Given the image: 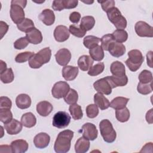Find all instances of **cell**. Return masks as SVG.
I'll return each instance as SVG.
<instances>
[{"label":"cell","instance_id":"cell-46","mask_svg":"<svg viewBox=\"0 0 153 153\" xmlns=\"http://www.w3.org/2000/svg\"><path fill=\"white\" fill-rule=\"evenodd\" d=\"M86 114L87 116L90 118H93L97 116L99 114V109L95 104L88 105L86 107Z\"/></svg>","mask_w":153,"mask_h":153},{"label":"cell","instance_id":"cell-36","mask_svg":"<svg viewBox=\"0 0 153 153\" xmlns=\"http://www.w3.org/2000/svg\"><path fill=\"white\" fill-rule=\"evenodd\" d=\"M113 38L115 42L122 43L127 41L128 33L124 29H117L112 33Z\"/></svg>","mask_w":153,"mask_h":153},{"label":"cell","instance_id":"cell-56","mask_svg":"<svg viewBox=\"0 0 153 153\" xmlns=\"http://www.w3.org/2000/svg\"><path fill=\"white\" fill-rule=\"evenodd\" d=\"M152 51H149L146 54V59H147V64L150 68H152Z\"/></svg>","mask_w":153,"mask_h":153},{"label":"cell","instance_id":"cell-38","mask_svg":"<svg viewBox=\"0 0 153 153\" xmlns=\"http://www.w3.org/2000/svg\"><path fill=\"white\" fill-rule=\"evenodd\" d=\"M65 102L69 105H73L77 102L78 99V95L76 91L74 89L70 88L68 93L63 97Z\"/></svg>","mask_w":153,"mask_h":153},{"label":"cell","instance_id":"cell-26","mask_svg":"<svg viewBox=\"0 0 153 153\" xmlns=\"http://www.w3.org/2000/svg\"><path fill=\"white\" fill-rule=\"evenodd\" d=\"M94 60L88 55H82L78 60V65L79 69L83 71H87L92 66Z\"/></svg>","mask_w":153,"mask_h":153},{"label":"cell","instance_id":"cell-9","mask_svg":"<svg viewBox=\"0 0 153 153\" xmlns=\"http://www.w3.org/2000/svg\"><path fill=\"white\" fill-rule=\"evenodd\" d=\"M10 17L12 21L18 25L25 19V11L22 7L17 4H11Z\"/></svg>","mask_w":153,"mask_h":153},{"label":"cell","instance_id":"cell-22","mask_svg":"<svg viewBox=\"0 0 153 153\" xmlns=\"http://www.w3.org/2000/svg\"><path fill=\"white\" fill-rule=\"evenodd\" d=\"M11 147L13 152L23 153L28 149V143L25 140L17 139L11 143Z\"/></svg>","mask_w":153,"mask_h":153},{"label":"cell","instance_id":"cell-43","mask_svg":"<svg viewBox=\"0 0 153 153\" xmlns=\"http://www.w3.org/2000/svg\"><path fill=\"white\" fill-rule=\"evenodd\" d=\"M101 47L103 50L108 51L109 45L115 41L112 34H106L103 35L101 39Z\"/></svg>","mask_w":153,"mask_h":153},{"label":"cell","instance_id":"cell-51","mask_svg":"<svg viewBox=\"0 0 153 153\" xmlns=\"http://www.w3.org/2000/svg\"><path fill=\"white\" fill-rule=\"evenodd\" d=\"M52 8L55 11H62L63 9H65L62 0H60V1L54 0L53 2Z\"/></svg>","mask_w":153,"mask_h":153},{"label":"cell","instance_id":"cell-3","mask_svg":"<svg viewBox=\"0 0 153 153\" xmlns=\"http://www.w3.org/2000/svg\"><path fill=\"white\" fill-rule=\"evenodd\" d=\"M128 59L126 60V64L132 72H136L142 64L144 57L139 50H131L128 53Z\"/></svg>","mask_w":153,"mask_h":153},{"label":"cell","instance_id":"cell-25","mask_svg":"<svg viewBox=\"0 0 153 153\" xmlns=\"http://www.w3.org/2000/svg\"><path fill=\"white\" fill-rule=\"evenodd\" d=\"M89 148V140L84 137H79L75 145V151L76 153H85L88 151Z\"/></svg>","mask_w":153,"mask_h":153},{"label":"cell","instance_id":"cell-57","mask_svg":"<svg viewBox=\"0 0 153 153\" xmlns=\"http://www.w3.org/2000/svg\"><path fill=\"white\" fill-rule=\"evenodd\" d=\"M0 148H1L0 151H1V152H13L12 149H11V145H10V146L6 145H1Z\"/></svg>","mask_w":153,"mask_h":153},{"label":"cell","instance_id":"cell-39","mask_svg":"<svg viewBox=\"0 0 153 153\" xmlns=\"http://www.w3.org/2000/svg\"><path fill=\"white\" fill-rule=\"evenodd\" d=\"M69 32L78 38H82L83 37L85 33H86V30L83 29L80 25H72L69 26Z\"/></svg>","mask_w":153,"mask_h":153},{"label":"cell","instance_id":"cell-45","mask_svg":"<svg viewBox=\"0 0 153 153\" xmlns=\"http://www.w3.org/2000/svg\"><path fill=\"white\" fill-rule=\"evenodd\" d=\"M33 52L25 51L18 54L15 58V60L17 63H24L30 59V58L34 54Z\"/></svg>","mask_w":153,"mask_h":153},{"label":"cell","instance_id":"cell-10","mask_svg":"<svg viewBox=\"0 0 153 153\" xmlns=\"http://www.w3.org/2000/svg\"><path fill=\"white\" fill-rule=\"evenodd\" d=\"M81 131L83 137L89 140H94L97 138L98 134L96 126L90 123L84 124L81 127Z\"/></svg>","mask_w":153,"mask_h":153},{"label":"cell","instance_id":"cell-15","mask_svg":"<svg viewBox=\"0 0 153 153\" xmlns=\"http://www.w3.org/2000/svg\"><path fill=\"white\" fill-rule=\"evenodd\" d=\"M22 124L16 119H13L8 123L5 124L4 128L7 133L10 135L17 134L22 130Z\"/></svg>","mask_w":153,"mask_h":153},{"label":"cell","instance_id":"cell-19","mask_svg":"<svg viewBox=\"0 0 153 153\" xmlns=\"http://www.w3.org/2000/svg\"><path fill=\"white\" fill-rule=\"evenodd\" d=\"M39 20L45 25L51 26L55 21L54 12L50 9L44 10L38 16Z\"/></svg>","mask_w":153,"mask_h":153},{"label":"cell","instance_id":"cell-2","mask_svg":"<svg viewBox=\"0 0 153 153\" xmlns=\"http://www.w3.org/2000/svg\"><path fill=\"white\" fill-rule=\"evenodd\" d=\"M51 56V50L49 47L44 48L34 54L28 60L29 65L31 68L38 69L44 64L48 63Z\"/></svg>","mask_w":153,"mask_h":153},{"label":"cell","instance_id":"cell-1","mask_svg":"<svg viewBox=\"0 0 153 153\" xmlns=\"http://www.w3.org/2000/svg\"><path fill=\"white\" fill-rule=\"evenodd\" d=\"M74 136V131L65 130L60 132L55 141L54 149L57 153H66L71 148V140Z\"/></svg>","mask_w":153,"mask_h":153},{"label":"cell","instance_id":"cell-16","mask_svg":"<svg viewBox=\"0 0 153 153\" xmlns=\"http://www.w3.org/2000/svg\"><path fill=\"white\" fill-rule=\"evenodd\" d=\"M108 51L112 56L120 57L125 53L126 47L123 44L114 41L109 45Z\"/></svg>","mask_w":153,"mask_h":153},{"label":"cell","instance_id":"cell-18","mask_svg":"<svg viewBox=\"0 0 153 153\" xmlns=\"http://www.w3.org/2000/svg\"><path fill=\"white\" fill-rule=\"evenodd\" d=\"M109 82L112 88L117 87H122L126 85L128 82V78L127 75L123 76H115L114 75L108 76L105 77Z\"/></svg>","mask_w":153,"mask_h":153},{"label":"cell","instance_id":"cell-5","mask_svg":"<svg viewBox=\"0 0 153 153\" xmlns=\"http://www.w3.org/2000/svg\"><path fill=\"white\" fill-rule=\"evenodd\" d=\"M109 20L114 24L117 29H124L127 26V20L117 7H113L107 12Z\"/></svg>","mask_w":153,"mask_h":153},{"label":"cell","instance_id":"cell-59","mask_svg":"<svg viewBox=\"0 0 153 153\" xmlns=\"http://www.w3.org/2000/svg\"><path fill=\"white\" fill-rule=\"evenodd\" d=\"M152 148V142L147 143L145 146H143L142 150L140 151V152H148V148Z\"/></svg>","mask_w":153,"mask_h":153},{"label":"cell","instance_id":"cell-50","mask_svg":"<svg viewBox=\"0 0 153 153\" xmlns=\"http://www.w3.org/2000/svg\"><path fill=\"white\" fill-rule=\"evenodd\" d=\"M65 8L71 9L75 8L78 4V1L75 0H62Z\"/></svg>","mask_w":153,"mask_h":153},{"label":"cell","instance_id":"cell-58","mask_svg":"<svg viewBox=\"0 0 153 153\" xmlns=\"http://www.w3.org/2000/svg\"><path fill=\"white\" fill-rule=\"evenodd\" d=\"M0 73L2 72L3 71H4L5 70H6L7 68V64L5 63V62H4V61H2V60H0Z\"/></svg>","mask_w":153,"mask_h":153},{"label":"cell","instance_id":"cell-42","mask_svg":"<svg viewBox=\"0 0 153 153\" xmlns=\"http://www.w3.org/2000/svg\"><path fill=\"white\" fill-rule=\"evenodd\" d=\"M140 82L147 84L152 82V72L148 70L142 71L138 76Z\"/></svg>","mask_w":153,"mask_h":153},{"label":"cell","instance_id":"cell-17","mask_svg":"<svg viewBox=\"0 0 153 153\" xmlns=\"http://www.w3.org/2000/svg\"><path fill=\"white\" fill-rule=\"evenodd\" d=\"M26 37L29 42L33 44H38L42 41V33L36 27H33L29 32H26Z\"/></svg>","mask_w":153,"mask_h":153},{"label":"cell","instance_id":"cell-8","mask_svg":"<svg viewBox=\"0 0 153 153\" xmlns=\"http://www.w3.org/2000/svg\"><path fill=\"white\" fill-rule=\"evenodd\" d=\"M135 32L137 35L140 37L153 36V27L145 22L139 21L134 26Z\"/></svg>","mask_w":153,"mask_h":153},{"label":"cell","instance_id":"cell-14","mask_svg":"<svg viewBox=\"0 0 153 153\" xmlns=\"http://www.w3.org/2000/svg\"><path fill=\"white\" fill-rule=\"evenodd\" d=\"M50 141V136L46 133H39L37 134L33 139L35 146L39 149H44L48 146Z\"/></svg>","mask_w":153,"mask_h":153},{"label":"cell","instance_id":"cell-24","mask_svg":"<svg viewBox=\"0 0 153 153\" xmlns=\"http://www.w3.org/2000/svg\"><path fill=\"white\" fill-rule=\"evenodd\" d=\"M16 103L19 109H27L29 108L31 105V99L30 96L26 94H20L17 96Z\"/></svg>","mask_w":153,"mask_h":153},{"label":"cell","instance_id":"cell-13","mask_svg":"<svg viewBox=\"0 0 153 153\" xmlns=\"http://www.w3.org/2000/svg\"><path fill=\"white\" fill-rule=\"evenodd\" d=\"M70 36V32L66 26L59 25L56 27L54 31V37L56 41L62 42L66 41Z\"/></svg>","mask_w":153,"mask_h":153},{"label":"cell","instance_id":"cell-32","mask_svg":"<svg viewBox=\"0 0 153 153\" xmlns=\"http://www.w3.org/2000/svg\"><path fill=\"white\" fill-rule=\"evenodd\" d=\"M69 111L72 115V118L75 120H80L83 116L81 107L76 103L71 105L69 108Z\"/></svg>","mask_w":153,"mask_h":153},{"label":"cell","instance_id":"cell-53","mask_svg":"<svg viewBox=\"0 0 153 153\" xmlns=\"http://www.w3.org/2000/svg\"><path fill=\"white\" fill-rule=\"evenodd\" d=\"M0 26H1V39L3 38V36L5 35L7 32L8 30V25L4 22H0Z\"/></svg>","mask_w":153,"mask_h":153},{"label":"cell","instance_id":"cell-40","mask_svg":"<svg viewBox=\"0 0 153 153\" xmlns=\"http://www.w3.org/2000/svg\"><path fill=\"white\" fill-rule=\"evenodd\" d=\"M13 120V114L8 109H0V121L7 124Z\"/></svg>","mask_w":153,"mask_h":153},{"label":"cell","instance_id":"cell-29","mask_svg":"<svg viewBox=\"0 0 153 153\" xmlns=\"http://www.w3.org/2000/svg\"><path fill=\"white\" fill-rule=\"evenodd\" d=\"M89 54L93 60L100 61L104 57V51L100 45H96V47L90 49Z\"/></svg>","mask_w":153,"mask_h":153},{"label":"cell","instance_id":"cell-12","mask_svg":"<svg viewBox=\"0 0 153 153\" xmlns=\"http://www.w3.org/2000/svg\"><path fill=\"white\" fill-rule=\"evenodd\" d=\"M55 58L59 65L65 66L71 60V53L67 48H61L56 53Z\"/></svg>","mask_w":153,"mask_h":153},{"label":"cell","instance_id":"cell-23","mask_svg":"<svg viewBox=\"0 0 153 153\" xmlns=\"http://www.w3.org/2000/svg\"><path fill=\"white\" fill-rule=\"evenodd\" d=\"M110 71L112 75L115 76H123L126 75V69L124 64L119 61H115L111 63Z\"/></svg>","mask_w":153,"mask_h":153},{"label":"cell","instance_id":"cell-20","mask_svg":"<svg viewBox=\"0 0 153 153\" xmlns=\"http://www.w3.org/2000/svg\"><path fill=\"white\" fill-rule=\"evenodd\" d=\"M78 74V68L72 66H65L62 69V76L66 81H72Z\"/></svg>","mask_w":153,"mask_h":153},{"label":"cell","instance_id":"cell-28","mask_svg":"<svg viewBox=\"0 0 153 153\" xmlns=\"http://www.w3.org/2000/svg\"><path fill=\"white\" fill-rule=\"evenodd\" d=\"M21 123L25 127L31 128L36 124V118L32 112H27L22 115Z\"/></svg>","mask_w":153,"mask_h":153},{"label":"cell","instance_id":"cell-27","mask_svg":"<svg viewBox=\"0 0 153 153\" xmlns=\"http://www.w3.org/2000/svg\"><path fill=\"white\" fill-rule=\"evenodd\" d=\"M94 102L96 105L101 110H105L110 106V102L102 93H97L94 96Z\"/></svg>","mask_w":153,"mask_h":153},{"label":"cell","instance_id":"cell-31","mask_svg":"<svg viewBox=\"0 0 153 153\" xmlns=\"http://www.w3.org/2000/svg\"><path fill=\"white\" fill-rule=\"evenodd\" d=\"M130 111L126 107L120 109H116L115 117L117 120L120 122L124 123L127 121L130 118Z\"/></svg>","mask_w":153,"mask_h":153},{"label":"cell","instance_id":"cell-49","mask_svg":"<svg viewBox=\"0 0 153 153\" xmlns=\"http://www.w3.org/2000/svg\"><path fill=\"white\" fill-rule=\"evenodd\" d=\"M98 2L100 4L103 10L105 12H107L111 8L114 7L115 6V1L114 0H109V1H98Z\"/></svg>","mask_w":153,"mask_h":153},{"label":"cell","instance_id":"cell-41","mask_svg":"<svg viewBox=\"0 0 153 153\" xmlns=\"http://www.w3.org/2000/svg\"><path fill=\"white\" fill-rule=\"evenodd\" d=\"M104 68V63L103 62H99L90 68L88 72V74L92 76L98 75L103 71Z\"/></svg>","mask_w":153,"mask_h":153},{"label":"cell","instance_id":"cell-4","mask_svg":"<svg viewBox=\"0 0 153 153\" xmlns=\"http://www.w3.org/2000/svg\"><path fill=\"white\" fill-rule=\"evenodd\" d=\"M99 128L100 134L106 142L112 143L115 141L117 137L116 131L108 120H102L99 123Z\"/></svg>","mask_w":153,"mask_h":153},{"label":"cell","instance_id":"cell-34","mask_svg":"<svg viewBox=\"0 0 153 153\" xmlns=\"http://www.w3.org/2000/svg\"><path fill=\"white\" fill-rule=\"evenodd\" d=\"M95 24V19L93 16H87L81 19L80 26L86 31L90 30L94 27Z\"/></svg>","mask_w":153,"mask_h":153},{"label":"cell","instance_id":"cell-48","mask_svg":"<svg viewBox=\"0 0 153 153\" xmlns=\"http://www.w3.org/2000/svg\"><path fill=\"white\" fill-rule=\"evenodd\" d=\"M12 106L11 100L6 96H1L0 97V109H10Z\"/></svg>","mask_w":153,"mask_h":153},{"label":"cell","instance_id":"cell-33","mask_svg":"<svg viewBox=\"0 0 153 153\" xmlns=\"http://www.w3.org/2000/svg\"><path fill=\"white\" fill-rule=\"evenodd\" d=\"M100 41V39L99 38L93 35H88L84 38L83 44L86 48L91 49L96 45H98Z\"/></svg>","mask_w":153,"mask_h":153},{"label":"cell","instance_id":"cell-54","mask_svg":"<svg viewBox=\"0 0 153 153\" xmlns=\"http://www.w3.org/2000/svg\"><path fill=\"white\" fill-rule=\"evenodd\" d=\"M27 4V1H20V0H12L11 4H17L22 7L23 8H25Z\"/></svg>","mask_w":153,"mask_h":153},{"label":"cell","instance_id":"cell-52","mask_svg":"<svg viewBox=\"0 0 153 153\" xmlns=\"http://www.w3.org/2000/svg\"><path fill=\"white\" fill-rule=\"evenodd\" d=\"M81 14L79 13L74 11L71 13L69 16V20L74 23H78L80 20Z\"/></svg>","mask_w":153,"mask_h":153},{"label":"cell","instance_id":"cell-44","mask_svg":"<svg viewBox=\"0 0 153 153\" xmlns=\"http://www.w3.org/2000/svg\"><path fill=\"white\" fill-rule=\"evenodd\" d=\"M137 91L143 95L148 94L152 91V82L144 84L142 82H139L137 85Z\"/></svg>","mask_w":153,"mask_h":153},{"label":"cell","instance_id":"cell-37","mask_svg":"<svg viewBox=\"0 0 153 153\" xmlns=\"http://www.w3.org/2000/svg\"><path fill=\"white\" fill-rule=\"evenodd\" d=\"M17 28L22 32H27L34 27L33 22L28 18L25 19L20 23L17 25Z\"/></svg>","mask_w":153,"mask_h":153},{"label":"cell","instance_id":"cell-6","mask_svg":"<svg viewBox=\"0 0 153 153\" xmlns=\"http://www.w3.org/2000/svg\"><path fill=\"white\" fill-rule=\"evenodd\" d=\"M71 121L70 115L65 111H59L53 118V126L58 128H64L68 126Z\"/></svg>","mask_w":153,"mask_h":153},{"label":"cell","instance_id":"cell-30","mask_svg":"<svg viewBox=\"0 0 153 153\" xmlns=\"http://www.w3.org/2000/svg\"><path fill=\"white\" fill-rule=\"evenodd\" d=\"M129 100L128 98L124 97H115L110 103V107L115 109H120L124 108L126 106L127 103Z\"/></svg>","mask_w":153,"mask_h":153},{"label":"cell","instance_id":"cell-11","mask_svg":"<svg viewBox=\"0 0 153 153\" xmlns=\"http://www.w3.org/2000/svg\"><path fill=\"white\" fill-rule=\"evenodd\" d=\"M94 88L98 92L106 95H109L112 92V87L106 78L97 80L93 84Z\"/></svg>","mask_w":153,"mask_h":153},{"label":"cell","instance_id":"cell-7","mask_svg":"<svg viewBox=\"0 0 153 153\" xmlns=\"http://www.w3.org/2000/svg\"><path fill=\"white\" fill-rule=\"evenodd\" d=\"M70 90L69 85L65 81H59L54 84L51 90V94L56 99L64 97Z\"/></svg>","mask_w":153,"mask_h":153},{"label":"cell","instance_id":"cell-55","mask_svg":"<svg viewBox=\"0 0 153 153\" xmlns=\"http://www.w3.org/2000/svg\"><path fill=\"white\" fill-rule=\"evenodd\" d=\"M146 120L149 124H152L153 123L152 120V108L151 109L146 112Z\"/></svg>","mask_w":153,"mask_h":153},{"label":"cell","instance_id":"cell-35","mask_svg":"<svg viewBox=\"0 0 153 153\" xmlns=\"http://www.w3.org/2000/svg\"><path fill=\"white\" fill-rule=\"evenodd\" d=\"M1 81L4 84L11 82L14 78L13 71L11 68H7L6 70L0 73Z\"/></svg>","mask_w":153,"mask_h":153},{"label":"cell","instance_id":"cell-21","mask_svg":"<svg viewBox=\"0 0 153 153\" xmlns=\"http://www.w3.org/2000/svg\"><path fill=\"white\" fill-rule=\"evenodd\" d=\"M53 109V105L48 101H41L36 105V111L39 115L42 117L48 116Z\"/></svg>","mask_w":153,"mask_h":153},{"label":"cell","instance_id":"cell-47","mask_svg":"<svg viewBox=\"0 0 153 153\" xmlns=\"http://www.w3.org/2000/svg\"><path fill=\"white\" fill-rule=\"evenodd\" d=\"M29 42L26 36L22 37L17 39L14 43V47L17 50H22L25 48L29 44Z\"/></svg>","mask_w":153,"mask_h":153}]
</instances>
